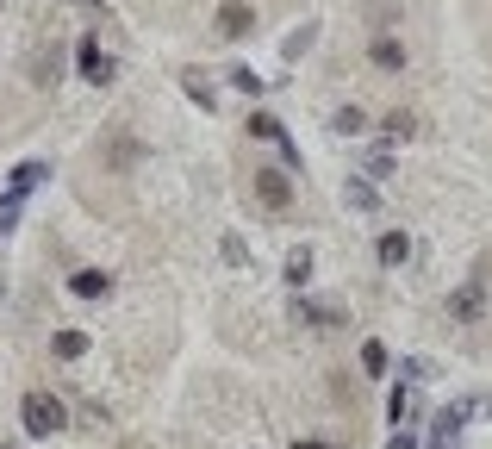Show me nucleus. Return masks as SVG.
<instances>
[{
  "label": "nucleus",
  "instance_id": "1",
  "mask_svg": "<svg viewBox=\"0 0 492 449\" xmlns=\"http://www.w3.org/2000/svg\"><path fill=\"white\" fill-rule=\"evenodd\" d=\"M19 424H26V437H57V431L69 424V406H63L57 393L32 387V393L19 400Z\"/></svg>",
  "mask_w": 492,
  "mask_h": 449
},
{
  "label": "nucleus",
  "instance_id": "2",
  "mask_svg": "<svg viewBox=\"0 0 492 449\" xmlns=\"http://www.w3.org/2000/svg\"><path fill=\"white\" fill-rule=\"evenodd\" d=\"M480 412H487V393H461V400H449L443 412L430 418V444H436V449H449L461 431H467V418H480Z\"/></svg>",
  "mask_w": 492,
  "mask_h": 449
},
{
  "label": "nucleus",
  "instance_id": "3",
  "mask_svg": "<svg viewBox=\"0 0 492 449\" xmlns=\"http://www.w3.org/2000/svg\"><path fill=\"white\" fill-rule=\"evenodd\" d=\"M249 194H256L268 212H287L293 207V175L287 169H249Z\"/></svg>",
  "mask_w": 492,
  "mask_h": 449
},
{
  "label": "nucleus",
  "instance_id": "4",
  "mask_svg": "<svg viewBox=\"0 0 492 449\" xmlns=\"http://www.w3.org/2000/svg\"><path fill=\"white\" fill-rule=\"evenodd\" d=\"M75 63H81V75H88L94 88H112V81H119V63H112V50H100V37L94 32L75 44Z\"/></svg>",
  "mask_w": 492,
  "mask_h": 449
},
{
  "label": "nucleus",
  "instance_id": "5",
  "mask_svg": "<svg viewBox=\"0 0 492 449\" xmlns=\"http://www.w3.org/2000/svg\"><path fill=\"white\" fill-rule=\"evenodd\" d=\"M212 32L231 37V44H237V37H249V32H256V6H249V0H225V6L212 13Z\"/></svg>",
  "mask_w": 492,
  "mask_h": 449
},
{
  "label": "nucleus",
  "instance_id": "6",
  "mask_svg": "<svg viewBox=\"0 0 492 449\" xmlns=\"http://www.w3.org/2000/svg\"><path fill=\"white\" fill-rule=\"evenodd\" d=\"M480 306H487V262H480V275L467 281L461 294H449V318H455V325H474Z\"/></svg>",
  "mask_w": 492,
  "mask_h": 449
},
{
  "label": "nucleus",
  "instance_id": "7",
  "mask_svg": "<svg viewBox=\"0 0 492 449\" xmlns=\"http://www.w3.org/2000/svg\"><path fill=\"white\" fill-rule=\"evenodd\" d=\"M343 207H350V212H368V219H374V212H381V187H374L368 175H350V181H343Z\"/></svg>",
  "mask_w": 492,
  "mask_h": 449
},
{
  "label": "nucleus",
  "instance_id": "8",
  "mask_svg": "<svg viewBox=\"0 0 492 449\" xmlns=\"http://www.w3.org/2000/svg\"><path fill=\"white\" fill-rule=\"evenodd\" d=\"M368 63H374V69H381V75H399V69H405V44L381 32V37H374V44H368Z\"/></svg>",
  "mask_w": 492,
  "mask_h": 449
},
{
  "label": "nucleus",
  "instance_id": "9",
  "mask_svg": "<svg viewBox=\"0 0 492 449\" xmlns=\"http://www.w3.org/2000/svg\"><path fill=\"white\" fill-rule=\"evenodd\" d=\"M299 318H306V325H318V331H337V325H350V318H343V306H330V300H299Z\"/></svg>",
  "mask_w": 492,
  "mask_h": 449
},
{
  "label": "nucleus",
  "instance_id": "10",
  "mask_svg": "<svg viewBox=\"0 0 492 449\" xmlns=\"http://www.w3.org/2000/svg\"><path fill=\"white\" fill-rule=\"evenodd\" d=\"M69 294H81V300H106V294H112V275H106V269H75Z\"/></svg>",
  "mask_w": 492,
  "mask_h": 449
},
{
  "label": "nucleus",
  "instance_id": "11",
  "mask_svg": "<svg viewBox=\"0 0 492 449\" xmlns=\"http://www.w3.org/2000/svg\"><path fill=\"white\" fill-rule=\"evenodd\" d=\"M44 175H50V163H37V156H32V163H19V169L6 175V194H13V200H26V194H32Z\"/></svg>",
  "mask_w": 492,
  "mask_h": 449
},
{
  "label": "nucleus",
  "instance_id": "12",
  "mask_svg": "<svg viewBox=\"0 0 492 449\" xmlns=\"http://www.w3.org/2000/svg\"><path fill=\"white\" fill-rule=\"evenodd\" d=\"M387 418H393V424H412V418H418V387H405V380H399V387H393V400H387Z\"/></svg>",
  "mask_w": 492,
  "mask_h": 449
},
{
  "label": "nucleus",
  "instance_id": "13",
  "mask_svg": "<svg viewBox=\"0 0 492 449\" xmlns=\"http://www.w3.org/2000/svg\"><path fill=\"white\" fill-rule=\"evenodd\" d=\"M50 349H57V362H81V356H88V331H57V337H50Z\"/></svg>",
  "mask_w": 492,
  "mask_h": 449
},
{
  "label": "nucleus",
  "instance_id": "14",
  "mask_svg": "<svg viewBox=\"0 0 492 449\" xmlns=\"http://www.w3.org/2000/svg\"><path fill=\"white\" fill-rule=\"evenodd\" d=\"M63 81V63H57V50H37L32 57V88H57Z\"/></svg>",
  "mask_w": 492,
  "mask_h": 449
},
{
  "label": "nucleus",
  "instance_id": "15",
  "mask_svg": "<svg viewBox=\"0 0 492 449\" xmlns=\"http://www.w3.org/2000/svg\"><path fill=\"white\" fill-rule=\"evenodd\" d=\"M330 132H337V138H361V132H368L361 106H337V112H330Z\"/></svg>",
  "mask_w": 492,
  "mask_h": 449
},
{
  "label": "nucleus",
  "instance_id": "16",
  "mask_svg": "<svg viewBox=\"0 0 492 449\" xmlns=\"http://www.w3.org/2000/svg\"><path fill=\"white\" fill-rule=\"evenodd\" d=\"M181 88H187L194 101L206 106V112H212V106H218V88H212V81H206V75H200V69H181Z\"/></svg>",
  "mask_w": 492,
  "mask_h": 449
},
{
  "label": "nucleus",
  "instance_id": "17",
  "mask_svg": "<svg viewBox=\"0 0 492 449\" xmlns=\"http://www.w3.org/2000/svg\"><path fill=\"white\" fill-rule=\"evenodd\" d=\"M306 281H312V250H306V243H299V250H293V256H287V287H293V294H299V287H306Z\"/></svg>",
  "mask_w": 492,
  "mask_h": 449
},
{
  "label": "nucleus",
  "instance_id": "18",
  "mask_svg": "<svg viewBox=\"0 0 492 449\" xmlns=\"http://www.w3.org/2000/svg\"><path fill=\"white\" fill-rule=\"evenodd\" d=\"M405 256H412V238H405V231H387V238H381V262H387V269H399Z\"/></svg>",
  "mask_w": 492,
  "mask_h": 449
},
{
  "label": "nucleus",
  "instance_id": "19",
  "mask_svg": "<svg viewBox=\"0 0 492 449\" xmlns=\"http://www.w3.org/2000/svg\"><path fill=\"white\" fill-rule=\"evenodd\" d=\"M381 132H387L393 144H405V138H418V119H412V112H387V119H381Z\"/></svg>",
  "mask_w": 492,
  "mask_h": 449
},
{
  "label": "nucleus",
  "instance_id": "20",
  "mask_svg": "<svg viewBox=\"0 0 492 449\" xmlns=\"http://www.w3.org/2000/svg\"><path fill=\"white\" fill-rule=\"evenodd\" d=\"M387 369H393L387 344H374V337H368V344H361V375H387Z\"/></svg>",
  "mask_w": 492,
  "mask_h": 449
},
{
  "label": "nucleus",
  "instance_id": "21",
  "mask_svg": "<svg viewBox=\"0 0 492 449\" xmlns=\"http://www.w3.org/2000/svg\"><path fill=\"white\" fill-rule=\"evenodd\" d=\"M312 44H318V26H299V32H293V37L281 44V57H287V63H299V57H306Z\"/></svg>",
  "mask_w": 492,
  "mask_h": 449
},
{
  "label": "nucleus",
  "instance_id": "22",
  "mask_svg": "<svg viewBox=\"0 0 492 449\" xmlns=\"http://www.w3.org/2000/svg\"><path fill=\"white\" fill-rule=\"evenodd\" d=\"M249 138H268V144H281L287 132H281V119H275V112H249Z\"/></svg>",
  "mask_w": 492,
  "mask_h": 449
},
{
  "label": "nucleus",
  "instance_id": "23",
  "mask_svg": "<svg viewBox=\"0 0 492 449\" xmlns=\"http://www.w3.org/2000/svg\"><path fill=\"white\" fill-rule=\"evenodd\" d=\"M399 380H405V387H424V380H430V362H424V356H399Z\"/></svg>",
  "mask_w": 492,
  "mask_h": 449
},
{
  "label": "nucleus",
  "instance_id": "24",
  "mask_svg": "<svg viewBox=\"0 0 492 449\" xmlns=\"http://www.w3.org/2000/svg\"><path fill=\"white\" fill-rule=\"evenodd\" d=\"M231 88H237V94H249V101H256V94H262V75L249 69V63H237V69H231Z\"/></svg>",
  "mask_w": 492,
  "mask_h": 449
},
{
  "label": "nucleus",
  "instance_id": "25",
  "mask_svg": "<svg viewBox=\"0 0 492 449\" xmlns=\"http://www.w3.org/2000/svg\"><path fill=\"white\" fill-rule=\"evenodd\" d=\"M361 13H368V19H374V26H393V19H399V0H368V6H361Z\"/></svg>",
  "mask_w": 492,
  "mask_h": 449
},
{
  "label": "nucleus",
  "instance_id": "26",
  "mask_svg": "<svg viewBox=\"0 0 492 449\" xmlns=\"http://www.w3.org/2000/svg\"><path fill=\"white\" fill-rule=\"evenodd\" d=\"M218 256H225L231 269H244V262H249V243L244 238H225V243H218Z\"/></svg>",
  "mask_w": 492,
  "mask_h": 449
},
{
  "label": "nucleus",
  "instance_id": "27",
  "mask_svg": "<svg viewBox=\"0 0 492 449\" xmlns=\"http://www.w3.org/2000/svg\"><path fill=\"white\" fill-rule=\"evenodd\" d=\"M368 175H374V181H387V175H393V156H387V150H374V156H368Z\"/></svg>",
  "mask_w": 492,
  "mask_h": 449
},
{
  "label": "nucleus",
  "instance_id": "28",
  "mask_svg": "<svg viewBox=\"0 0 492 449\" xmlns=\"http://www.w3.org/2000/svg\"><path fill=\"white\" fill-rule=\"evenodd\" d=\"M13 219H19V200H13V194H6V200H0V238H6V231H13Z\"/></svg>",
  "mask_w": 492,
  "mask_h": 449
},
{
  "label": "nucleus",
  "instance_id": "29",
  "mask_svg": "<svg viewBox=\"0 0 492 449\" xmlns=\"http://www.w3.org/2000/svg\"><path fill=\"white\" fill-rule=\"evenodd\" d=\"M387 449H418V437H412V431H393V437H387Z\"/></svg>",
  "mask_w": 492,
  "mask_h": 449
},
{
  "label": "nucleus",
  "instance_id": "30",
  "mask_svg": "<svg viewBox=\"0 0 492 449\" xmlns=\"http://www.w3.org/2000/svg\"><path fill=\"white\" fill-rule=\"evenodd\" d=\"M293 449H330V444H299V437H293Z\"/></svg>",
  "mask_w": 492,
  "mask_h": 449
},
{
  "label": "nucleus",
  "instance_id": "31",
  "mask_svg": "<svg viewBox=\"0 0 492 449\" xmlns=\"http://www.w3.org/2000/svg\"><path fill=\"white\" fill-rule=\"evenodd\" d=\"M0 449H19V444H0Z\"/></svg>",
  "mask_w": 492,
  "mask_h": 449
}]
</instances>
